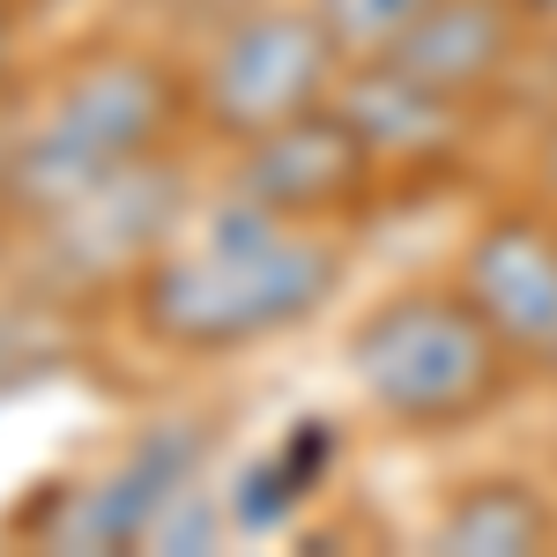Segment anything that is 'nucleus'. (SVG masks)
I'll return each instance as SVG.
<instances>
[{
    "label": "nucleus",
    "mask_w": 557,
    "mask_h": 557,
    "mask_svg": "<svg viewBox=\"0 0 557 557\" xmlns=\"http://www.w3.org/2000/svg\"><path fill=\"white\" fill-rule=\"evenodd\" d=\"M535 186H543V209L557 215V112H550V134H543V149H535Z\"/></svg>",
    "instance_id": "4468645a"
},
{
    "label": "nucleus",
    "mask_w": 557,
    "mask_h": 557,
    "mask_svg": "<svg viewBox=\"0 0 557 557\" xmlns=\"http://www.w3.org/2000/svg\"><path fill=\"white\" fill-rule=\"evenodd\" d=\"M343 283V253L320 223L268 215L246 194H223L201 215L194 246H164L141 268V327L194 357H231L268 335L305 327Z\"/></svg>",
    "instance_id": "f257e3e1"
},
{
    "label": "nucleus",
    "mask_w": 557,
    "mask_h": 557,
    "mask_svg": "<svg viewBox=\"0 0 557 557\" xmlns=\"http://www.w3.org/2000/svg\"><path fill=\"white\" fill-rule=\"evenodd\" d=\"M454 290L491 320V335L535 364L557 335V215L550 209H498L461 246Z\"/></svg>",
    "instance_id": "39448f33"
},
{
    "label": "nucleus",
    "mask_w": 557,
    "mask_h": 557,
    "mask_svg": "<svg viewBox=\"0 0 557 557\" xmlns=\"http://www.w3.org/2000/svg\"><path fill=\"white\" fill-rule=\"evenodd\" d=\"M535 89H543V104L557 112V30H543V45H535Z\"/></svg>",
    "instance_id": "2eb2a0df"
},
{
    "label": "nucleus",
    "mask_w": 557,
    "mask_h": 557,
    "mask_svg": "<svg viewBox=\"0 0 557 557\" xmlns=\"http://www.w3.org/2000/svg\"><path fill=\"white\" fill-rule=\"evenodd\" d=\"M528 8L520 0H431L417 15V30L394 45L372 67H394L409 83L438 89V97H461L483 104L498 83H513L520 60H528Z\"/></svg>",
    "instance_id": "6e6552de"
},
{
    "label": "nucleus",
    "mask_w": 557,
    "mask_h": 557,
    "mask_svg": "<svg viewBox=\"0 0 557 557\" xmlns=\"http://www.w3.org/2000/svg\"><path fill=\"white\" fill-rule=\"evenodd\" d=\"M343 75L349 60L335 52L312 0H260L231 30H215L209 60L194 75V104L223 141H253L283 120L320 112L343 89Z\"/></svg>",
    "instance_id": "20e7f679"
},
{
    "label": "nucleus",
    "mask_w": 557,
    "mask_h": 557,
    "mask_svg": "<svg viewBox=\"0 0 557 557\" xmlns=\"http://www.w3.org/2000/svg\"><path fill=\"white\" fill-rule=\"evenodd\" d=\"M535 372H543V380L557 386V335H550V349H543V357H535Z\"/></svg>",
    "instance_id": "dca6fc26"
},
{
    "label": "nucleus",
    "mask_w": 557,
    "mask_h": 557,
    "mask_svg": "<svg viewBox=\"0 0 557 557\" xmlns=\"http://www.w3.org/2000/svg\"><path fill=\"white\" fill-rule=\"evenodd\" d=\"M372 178H380L372 149L357 141V127L343 120V104L327 97L320 112L283 120V127L238 141V178H231V194L260 201L268 215H290V223H327L335 209L364 201Z\"/></svg>",
    "instance_id": "423d86ee"
},
{
    "label": "nucleus",
    "mask_w": 557,
    "mask_h": 557,
    "mask_svg": "<svg viewBox=\"0 0 557 557\" xmlns=\"http://www.w3.org/2000/svg\"><path fill=\"white\" fill-rule=\"evenodd\" d=\"M520 357L454 283L372 305L349 335V380L394 431H461L491 417Z\"/></svg>",
    "instance_id": "f03ea898"
},
{
    "label": "nucleus",
    "mask_w": 557,
    "mask_h": 557,
    "mask_svg": "<svg viewBox=\"0 0 557 557\" xmlns=\"http://www.w3.org/2000/svg\"><path fill=\"white\" fill-rule=\"evenodd\" d=\"M8 157H15V134H0V194H8Z\"/></svg>",
    "instance_id": "f3484780"
},
{
    "label": "nucleus",
    "mask_w": 557,
    "mask_h": 557,
    "mask_svg": "<svg viewBox=\"0 0 557 557\" xmlns=\"http://www.w3.org/2000/svg\"><path fill=\"white\" fill-rule=\"evenodd\" d=\"M0 67H8V15H0Z\"/></svg>",
    "instance_id": "a211bd4d"
},
{
    "label": "nucleus",
    "mask_w": 557,
    "mask_h": 557,
    "mask_svg": "<svg viewBox=\"0 0 557 557\" xmlns=\"http://www.w3.org/2000/svg\"><path fill=\"white\" fill-rule=\"evenodd\" d=\"M424 8H431V0H312V15L327 23V38H335V52H343L349 67L386 60L394 45L417 30Z\"/></svg>",
    "instance_id": "f8f14e48"
},
{
    "label": "nucleus",
    "mask_w": 557,
    "mask_h": 557,
    "mask_svg": "<svg viewBox=\"0 0 557 557\" xmlns=\"http://www.w3.org/2000/svg\"><path fill=\"white\" fill-rule=\"evenodd\" d=\"M335 104H343V120L357 127V141L372 149V164L380 172H424V164H446L461 141H469V120L475 104L461 97H438V89L409 83V75H394V67H349L343 89H335Z\"/></svg>",
    "instance_id": "1a4fd4ad"
},
{
    "label": "nucleus",
    "mask_w": 557,
    "mask_h": 557,
    "mask_svg": "<svg viewBox=\"0 0 557 557\" xmlns=\"http://www.w3.org/2000/svg\"><path fill=\"white\" fill-rule=\"evenodd\" d=\"M172 215H178V178L157 172V157H141L134 172L104 178L97 194H83L75 209L45 215V223H52L60 260H75L83 275H104V268H120V260L149 268V260L172 246V238H164Z\"/></svg>",
    "instance_id": "9d476101"
},
{
    "label": "nucleus",
    "mask_w": 557,
    "mask_h": 557,
    "mask_svg": "<svg viewBox=\"0 0 557 557\" xmlns=\"http://www.w3.org/2000/svg\"><path fill=\"white\" fill-rule=\"evenodd\" d=\"M215 528H223V506H215L209 491H178L172 506L157 513V528H149V543H164V550H209L215 543Z\"/></svg>",
    "instance_id": "ddd939ff"
},
{
    "label": "nucleus",
    "mask_w": 557,
    "mask_h": 557,
    "mask_svg": "<svg viewBox=\"0 0 557 557\" xmlns=\"http://www.w3.org/2000/svg\"><path fill=\"white\" fill-rule=\"evenodd\" d=\"M550 543H557V506L528 475H475L431 520V550L454 557H535Z\"/></svg>",
    "instance_id": "9b49d317"
},
{
    "label": "nucleus",
    "mask_w": 557,
    "mask_h": 557,
    "mask_svg": "<svg viewBox=\"0 0 557 557\" xmlns=\"http://www.w3.org/2000/svg\"><path fill=\"white\" fill-rule=\"evenodd\" d=\"M164 120H172V83L149 60H89L83 75L60 83V97L38 112V127L15 134L8 194L30 215L75 209L104 178L157 157Z\"/></svg>",
    "instance_id": "7ed1b4c3"
},
{
    "label": "nucleus",
    "mask_w": 557,
    "mask_h": 557,
    "mask_svg": "<svg viewBox=\"0 0 557 557\" xmlns=\"http://www.w3.org/2000/svg\"><path fill=\"white\" fill-rule=\"evenodd\" d=\"M194 469H201V431L194 424L141 431L89 491H67V506L52 513L45 535H52L60 550H120V543H149L157 513L194 483Z\"/></svg>",
    "instance_id": "0eeeda50"
}]
</instances>
